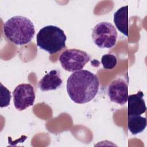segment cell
Here are the masks:
<instances>
[{"label":"cell","instance_id":"cell-1","mask_svg":"<svg viewBox=\"0 0 147 147\" xmlns=\"http://www.w3.org/2000/svg\"><path fill=\"white\" fill-rule=\"evenodd\" d=\"M99 87L97 76L86 69L74 72L67 80V94L70 99L78 104L91 101L97 94Z\"/></svg>","mask_w":147,"mask_h":147},{"label":"cell","instance_id":"cell-2","mask_svg":"<svg viewBox=\"0 0 147 147\" xmlns=\"http://www.w3.org/2000/svg\"><path fill=\"white\" fill-rule=\"evenodd\" d=\"M3 32L10 42L17 45H22L31 41L35 34V28L33 23L28 18L16 16L4 23Z\"/></svg>","mask_w":147,"mask_h":147},{"label":"cell","instance_id":"cell-3","mask_svg":"<svg viewBox=\"0 0 147 147\" xmlns=\"http://www.w3.org/2000/svg\"><path fill=\"white\" fill-rule=\"evenodd\" d=\"M66 40L63 30L56 26L47 25L37 34L36 44L40 49L53 55L65 47Z\"/></svg>","mask_w":147,"mask_h":147},{"label":"cell","instance_id":"cell-4","mask_svg":"<svg viewBox=\"0 0 147 147\" xmlns=\"http://www.w3.org/2000/svg\"><path fill=\"white\" fill-rule=\"evenodd\" d=\"M117 32L115 26L109 22H100L95 25L91 33L94 44L100 48H111L116 44Z\"/></svg>","mask_w":147,"mask_h":147},{"label":"cell","instance_id":"cell-5","mask_svg":"<svg viewBox=\"0 0 147 147\" xmlns=\"http://www.w3.org/2000/svg\"><path fill=\"white\" fill-rule=\"evenodd\" d=\"M91 59L86 52L78 49H69L63 51L59 57L62 68L68 72L82 70Z\"/></svg>","mask_w":147,"mask_h":147},{"label":"cell","instance_id":"cell-6","mask_svg":"<svg viewBox=\"0 0 147 147\" xmlns=\"http://www.w3.org/2000/svg\"><path fill=\"white\" fill-rule=\"evenodd\" d=\"M13 102L15 108L22 111L33 105L36 95L33 86L29 83L18 85L13 92Z\"/></svg>","mask_w":147,"mask_h":147},{"label":"cell","instance_id":"cell-7","mask_svg":"<svg viewBox=\"0 0 147 147\" xmlns=\"http://www.w3.org/2000/svg\"><path fill=\"white\" fill-rule=\"evenodd\" d=\"M107 94L111 101L121 105H125L129 95L127 82L119 78L114 80L108 86Z\"/></svg>","mask_w":147,"mask_h":147},{"label":"cell","instance_id":"cell-8","mask_svg":"<svg viewBox=\"0 0 147 147\" xmlns=\"http://www.w3.org/2000/svg\"><path fill=\"white\" fill-rule=\"evenodd\" d=\"M60 73L57 70H51L45 75L38 82V87L42 91L55 90L62 84Z\"/></svg>","mask_w":147,"mask_h":147},{"label":"cell","instance_id":"cell-9","mask_svg":"<svg viewBox=\"0 0 147 147\" xmlns=\"http://www.w3.org/2000/svg\"><path fill=\"white\" fill-rule=\"evenodd\" d=\"M144 94L139 91L136 94L128 95L127 111L129 115H141L145 113L146 107L144 99Z\"/></svg>","mask_w":147,"mask_h":147},{"label":"cell","instance_id":"cell-10","mask_svg":"<svg viewBox=\"0 0 147 147\" xmlns=\"http://www.w3.org/2000/svg\"><path fill=\"white\" fill-rule=\"evenodd\" d=\"M113 21L117 29L126 36H128V6L118 9L113 15Z\"/></svg>","mask_w":147,"mask_h":147},{"label":"cell","instance_id":"cell-11","mask_svg":"<svg viewBox=\"0 0 147 147\" xmlns=\"http://www.w3.org/2000/svg\"><path fill=\"white\" fill-rule=\"evenodd\" d=\"M146 127V119L141 115H128V130L133 135H137L144 131Z\"/></svg>","mask_w":147,"mask_h":147},{"label":"cell","instance_id":"cell-12","mask_svg":"<svg viewBox=\"0 0 147 147\" xmlns=\"http://www.w3.org/2000/svg\"><path fill=\"white\" fill-rule=\"evenodd\" d=\"M101 63L105 69H112L116 66L117 59L115 55L111 53H107L102 56L101 58Z\"/></svg>","mask_w":147,"mask_h":147},{"label":"cell","instance_id":"cell-13","mask_svg":"<svg viewBox=\"0 0 147 147\" xmlns=\"http://www.w3.org/2000/svg\"><path fill=\"white\" fill-rule=\"evenodd\" d=\"M1 84V107H5L9 105L11 99L10 91L5 87L2 83Z\"/></svg>","mask_w":147,"mask_h":147}]
</instances>
